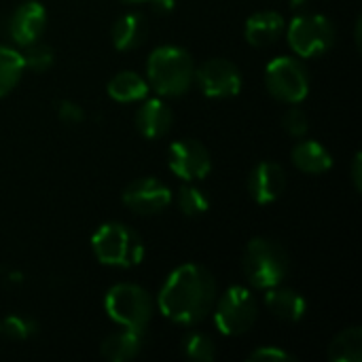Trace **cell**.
<instances>
[{
	"label": "cell",
	"mask_w": 362,
	"mask_h": 362,
	"mask_svg": "<svg viewBox=\"0 0 362 362\" xmlns=\"http://www.w3.org/2000/svg\"><path fill=\"white\" fill-rule=\"evenodd\" d=\"M286 189V174L274 161L259 163L248 176V191L257 204H274Z\"/></svg>",
	"instance_id": "4fadbf2b"
},
{
	"label": "cell",
	"mask_w": 362,
	"mask_h": 362,
	"mask_svg": "<svg viewBox=\"0 0 362 362\" xmlns=\"http://www.w3.org/2000/svg\"><path fill=\"white\" fill-rule=\"evenodd\" d=\"M129 2H146V0H129Z\"/></svg>",
	"instance_id": "1f68e13d"
},
{
	"label": "cell",
	"mask_w": 362,
	"mask_h": 362,
	"mask_svg": "<svg viewBox=\"0 0 362 362\" xmlns=\"http://www.w3.org/2000/svg\"><path fill=\"white\" fill-rule=\"evenodd\" d=\"M195 81L204 95L218 98V100L233 98L242 89L240 68L225 57L206 59L199 68H195Z\"/></svg>",
	"instance_id": "9c48e42d"
},
{
	"label": "cell",
	"mask_w": 362,
	"mask_h": 362,
	"mask_svg": "<svg viewBox=\"0 0 362 362\" xmlns=\"http://www.w3.org/2000/svg\"><path fill=\"white\" fill-rule=\"evenodd\" d=\"M265 85L276 100L286 104H299L310 93V76L305 66L288 55H280L267 64Z\"/></svg>",
	"instance_id": "ba28073f"
},
{
	"label": "cell",
	"mask_w": 362,
	"mask_h": 362,
	"mask_svg": "<svg viewBox=\"0 0 362 362\" xmlns=\"http://www.w3.org/2000/svg\"><path fill=\"white\" fill-rule=\"evenodd\" d=\"M140 350H142V331H132V329H123L119 333L108 335L100 346V354L106 361L112 362L132 361L138 356Z\"/></svg>",
	"instance_id": "d6986e66"
},
{
	"label": "cell",
	"mask_w": 362,
	"mask_h": 362,
	"mask_svg": "<svg viewBox=\"0 0 362 362\" xmlns=\"http://www.w3.org/2000/svg\"><path fill=\"white\" fill-rule=\"evenodd\" d=\"M146 2H151V8L157 13V15H168V13H172L174 11V0H146Z\"/></svg>",
	"instance_id": "4dcf8cb0"
},
{
	"label": "cell",
	"mask_w": 362,
	"mask_h": 362,
	"mask_svg": "<svg viewBox=\"0 0 362 362\" xmlns=\"http://www.w3.org/2000/svg\"><path fill=\"white\" fill-rule=\"evenodd\" d=\"M157 301L168 320L178 325H197L214 308V276L197 263H185L168 276Z\"/></svg>",
	"instance_id": "6da1fadb"
},
{
	"label": "cell",
	"mask_w": 362,
	"mask_h": 362,
	"mask_svg": "<svg viewBox=\"0 0 362 362\" xmlns=\"http://www.w3.org/2000/svg\"><path fill=\"white\" fill-rule=\"evenodd\" d=\"M57 117L66 125H78V123H83L85 112H83V108L76 102H72V100H59L57 102Z\"/></svg>",
	"instance_id": "83f0119b"
},
{
	"label": "cell",
	"mask_w": 362,
	"mask_h": 362,
	"mask_svg": "<svg viewBox=\"0 0 362 362\" xmlns=\"http://www.w3.org/2000/svg\"><path fill=\"white\" fill-rule=\"evenodd\" d=\"M123 204L136 214L153 216V214L163 212L172 204V191L165 182L153 176H144L125 187Z\"/></svg>",
	"instance_id": "8fae6325"
},
{
	"label": "cell",
	"mask_w": 362,
	"mask_h": 362,
	"mask_svg": "<svg viewBox=\"0 0 362 362\" xmlns=\"http://www.w3.org/2000/svg\"><path fill=\"white\" fill-rule=\"evenodd\" d=\"M168 165L178 178L193 182L210 174L212 157H210V151L199 140L182 138V140H176L168 148Z\"/></svg>",
	"instance_id": "30bf717a"
},
{
	"label": "cell",
	"mask_w": 362,
	"mask_h": 362,
	"mask_svg": "<svg viewBox=\"0 0 362 362\" xmlns=\"http://www.w3.org/2000/svg\"><path fill=\"white\" fill-rule=\"evenodd\" d=\"M291 49L301 57H316L329 51L335 42V25L320 13L297 15L286 30Z\"/></svg>",
	"instance_id": "52a82bcc"
},
{
	"label": "cell",
	"mask_w": 362,
	"mask_h": 362,
	"mask_svg": "<svg viewBox=\"0 0 362 362\" xmlns=\"http://www.w3.org/2000/svg\"><path fill=\"white\" fill-rule=\"evenodd\" d=\"M91 248L95 259L110 267H134L144 259L142 238L123 223L102 225L91 238Z\"/></svg>",
	"instance_id": "277c9868"
},
{
	"label": "cell",
	"mask_w": 362,
	"mask_h": 362,
	"mask_svg": "<svg viewBox=\"0 0 362 362\" xmlns=\"http://www.w3.org/2000/svg\"><path fill=\"white\" fill-rule=\"evenodd\" d=\"M112 45L119 51H134L140 45H144L148 36V23L142 13H125L121 15L110 30Z\"/></svg>",
	"instance_id": "2e32d148"
},
{
	"label": "cell",
	"mask_w": 362,
	"mask_h": 362,
	"mask_svg": "<svg viewBox=\"0 0 362 362\" xmlns=\"http://www.w3.org/2000/svg\"><path fill=\"white\" fill-rule=\"evenodd\" d=\"M21 57H23L25 68H30L34 72H45L53 64V49L40 40H34V42L25 45V51L21 53Z\"/></svg>",
	"instance_id": "d4e9b609"
},
{
	"label": "cell",
	"mask_w": 362,
	"mask_h": 362,
	"mask_svg": "<svg viewBox=\"0 0 362 362\" xmlns=\"http://www.w3.org/2000/svg\"><path fill=\"white\" fill-rule=\"evenodd\" d=\"M291 157L297 170L305 174H325L333 168L331 153L318 140H301L299 144H295Z\"/></svg>",
	"instance_id": "ac0fdd59"
},
{
	"label": "cell",
	"mask_w": 362,
	"mask_h": 362,
	"mask_svg": "<svg viewBox=\"0 0 362 362\" xmlns=\"http://www.w3.org/2000/svg\"><path fill=\"white\" fill-rule=\"evenodd\" d=\"M284 32V17L276 11H259L248 17L244 25V36L252 47L274 45Z\"/></svg>",
	"instance_id": "9a60e30c"
},
{
	"label": "cell",
	"mask_w": 362,
	"mask_h": 362,
	"mask_svg": "<svg viewBox=\"0 0 362 362\" xmlns=\"http://www.w3.org/2000/svg\"><path fill=\"white\" fill-rule=\"evenodd\" d=\"M148 87L159 95H182L195 78V62L182 47L165 45L151 53L146 62Z\"/></svg>",
	"instance_id": "7a4b0ae2"
},
{
	"label": "cell",
	"mask_w": 362,
	"mask_h": 362,
	"mask_svg": "<svg viewBox=\"0 0 362 362\" xmlns=\"http://www.w3.org/2000/svg\"><path fill=\"white\" fill-rule=\"evenodd\" d=\"M176 202H178V208L185 216H199L210 208V199L195 185H182L178 189Z\"/></svg>",
	"instance_id": "603a6c76"
},
{
	"label": "cell",
	"mask_w": 362,
	"mask_h": 362,
	"mask_svg": "<svg viewBox=\"0 0 362 362\" xmlns=\"http://www.w3.org/2000/svg\"><path fill=\"white\" fill-rule=\"evenodd\" d=\"M265 305L282 322H299L305 316V308H308L305 299L297 291L280 288V286L267 288Z\"/></svg>",
	"instance_id": "e0dca14e"
},
{
	"label": "cell",
	"mask_w": 362,
	"mask_h": 362,
	"mask_svg": "<svg viewBox=\"0 0 362 362\" xmlns=\"http://www.w3.org/2000/svg\"><path fill=\"white\" fill-rule=\"evenodd\" d=\"M172 121H174L172 108L159 98L146 100L136 110V127L144 138H151V140L165 136L172 127Z\"/></svg>",
	"instance_id": "5bb4252c"
},
{
	"label": "cell",
	"mask_w": 362,
	"mask_h": 362,
	"mask_svg": "<svg viewBox=\"0 0 362 362\" xmlns=\"http://www.w3.org/2000/svg\"><path fill=\"white\" fill-rule=\"evenodd\" d=\"M282 127L288 136L293 138H301L308 134L310 129V121H308V115L301 110V108H288L284 115H282Z\"/></svg>",
	"instance_id": "4316f807"
},
{
	"label": "cell",
	"mask_w": 362,
	"mask_h": 362,
	"mask_svg": "<svg viewBox=\"0 0 362 362\" xmlns=\"http://www.w3.org/2000/svg\"><path fill=\"white\" fill-rule=\"evenodd\" d=\"M106 314L123 329L144 331L153 318V299L138 284H115L104 299Z\"/></svg>",
	"instance_id": "5b68a950"
},
{
	"label": "cell",
	"mask_w": 362,
	"mask_h": 362,
	"mask_svg": "<svg viewBox=\"0 0 362 362\" xmlns=\"http://www.w3.org/2000/svg\"><path fill=\"white\" fill-rule=\"evenodd\" d=\"M242 269L250 286L267 291L282 284V280L288 276L291 261L286 250L276 240L255 238L246 246Z\"/></svg>",
	"instance_id": "3957f363"
},
{
	"label": "cell",
	"mask_w": 362,
	"mask_h": 362,
	"mask_svg": "<svg viewBox=\"0 0 362 362\" xmlns=\"http://www.w3.org/2000/svg\"><path fill=\"white\" fill-rule=\"evenodd\" d=\"M352 182H354V189L362 191V155L356 153L354 155V161H352Z\"/></svg>",
	"instance_id": "f546056e"
},
{
	"label": "cell",
	"mask_w": 362,
	"mask_h": 362,
	"mask_svg": "<svg viewBox=\"0 0 362 362\" xmlns=\"http://www.w3.org/2000/svg\"><path fill=\"white\" fill-rule=\"evenodd\" d=\"M23 57L19 51L0 45V98L15 89L23 74Z\"/></svg>",
	"instance_id": "7402d4cb"
},
{
	"label": "cell",
	"mask_w": 362,
	"mask_h": 362,
	"mask_svg": "<svg viewBox=\"0 0 362 362\" xmlns=\"http://www.w3.org/2000/svg\"><path fill=\"white\" fill-rule=\"evenodd\" d=\"M182 350L191 361L210 362L216 356V346L212 337H208L206 333H189L182 341Z\"/></svg>",
	"instance_id": "cb8c5ba5"
},
{
	"label": "cell",
	"mask_w": 362,
	"mask_h": 362,
	"mask_svg": "<svg viewBox=\"0 0 362 362\" xmlns=\"http://www.w3.org/2000/svg\"><path fill=\"white\" fill-rule=\"evenodd\" d=\"M259 316L255 295L244 286H231L223 293L214 310V325L227 337L244 335L252 329Z\"/></svg>",
	"instance_id": "8992f818"
},
{
	"label": "cell",
	"mask_w": 362,
	"mask_h": 362,
	"mask_svg": "<svg viewBox=\"0 0 362 362\" xmlns=\"http://www.w3.org/2000/svg\"><path fill=\"white\" fill-rule=\"evenodd\" d=\"M106 91L112 100L117 102H140L146 98L148 93V83L134 70H123L119 74H115L108 85H106Z\"/></svg>",
	"instance_id": "ffe728a7"
},
{
	"label": "cell",
	"mask_w": 362,
	"mask_h": 362,
	"mask_svg": "<svg viewBox=\"0 0 362 362\" xmlns=\"http://www.w3.org/2000/svg\"><path fill=\"white\" fill-rule=\"evenodd\" d=\"M45 25H47L45 6L40 2L30 0V2L19 4L11 13L8 23H6V32L17 45L25 47V45H30V42H34V40H38L42 36Z\"/></svg>",
	"instance_id": "7c38bea8"
},
{
	"label": "cell",
	"mask_w": 362,
	"mask_h": 362,
	"mask_svg": "<svg viewBox=\"0 0 362 362\" xmlns=\"http://www.w3.org/2000/svg\"><path fill=\"white\" fill-rule=\"evenodd\" d=\"M295 358L280 350V348H274V346H265V348H259L255 350L250 356H248V362H293Z\"/></svg>",
	"instance_id": "f1b7e54d"
},
{
	"label": "cell",
	"mask_w": 362,
	"mask_h": 362,
	"mask_svg": "<svg viewBox=\"0 0 362 362\" xmlns=\"http://www.w3.org/2000/svg\"><path fill=\"white\" fill-rule=\"evenodd\" d=\"M329 361L333 362H361L362 361V329L350 327L344 329L329 346Z\"/></svg>",
	"instance_id": "44dd1931"
},
{
	"label": "cell",
	"mask_w": 362,
	"mask_h": 362,
	"mask_svg": "<svg viewBox=\"0 0 362 362\" xmlns=\"http://www.w3.org/2000/svg\"><path fill=\"white\" fill-rule=\"evenodd\" d=\"M0 331L6 333V337L15 339V341H23V339H30L32 335H36L38 331V325L28 318V316H19V314H11L2 320L0 325Z\"/></svg>",
	"instance_id": "484cf974"
}]
</instances>
